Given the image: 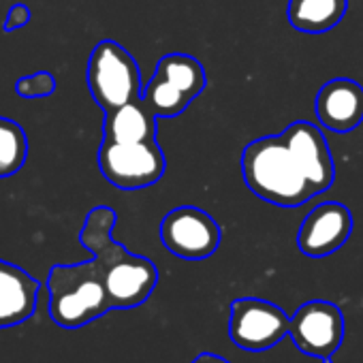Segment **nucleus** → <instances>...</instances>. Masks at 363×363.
<instances>
[{"instance_id": "obj_1", "label": "nucleus", "mask_w": 363, "mask_h": 363, "mask_svg": "<svg viewBox=\"0 0 363 363\" xmlns=\"http://www.w3.org/2000/svg\"><path fill=\"white\" fill-rule=\"evenodd\" d=\"M116 220L118 216L111 208H94L86 216L79 242L92 252L113 310H130L147 301L158 284V269L150 259L128 252L113 240Z\"/></svg>"}, {"instance_id": "obj_2", "label": "nucleus", "mask_w": 363, "mask_h": 363, "mask_svg": "<svg viewBox=\"0 0 363 363\" xmlns=\"http://www.w3.org/2000/svg\"><path fill=\"white\" fill-rule=\"evenodd\" d=\"M242 175L252 195L278 208H299L316 197L282 135L250 141L242 152Z\"/></svg>"}, {"instance_id": "obj_3", "label": "nucleus", "mask_w": 363, "mask_h": 363, "mask_svg": "<svg viewBox=\"0 0 363 363\" xmlns=\"http://www.w3.org/2000/svg\"><path fill=\"white\" fill-rule=\"evenodd\" d=\"M50 314L65 329H79L113 310L96 261L54 265L48 276Z\"/></svg>"}, {"instance_id": "obj_4", "label": "nucleus", "mask_w": 363, "mask_h": 363, "mask_svg": "<svg viewBox=\"0 0 363 363\" xmlns=\"http://www.w3.org/2000/svg\"><path fill=\"white\" fill-rule=\"evenodd\" d=\"M86 79L92 99L105 113L141 99L143 94L139 65L128 50L111 39L96 43L92 50Z\"/></svg>"}, {"instance_id": "obj_5", "label": "nucleus", "mask_w": 363, "mask_h": 363, "mask_svg": "<svg viewBox=\"0 0 363 363\" xmlns=\"http://www.w3.org/2000/svg\"><path fill=\"white\" fill-rule=\"evenodd\" d=\"M99 169L103 177L122 191L152 186L164 175L167 160L158 141H111L99 147Z\"/></svg>"}, {"instance_id": "obj_6", "label": "nucleus", "mask_w": 363, "mask_h": 363, "mask_svg": "<svg viewBox=\"0 0 363 363\" xmlns=\"http://www.w3.org/2000/svg\"><path fill=\"white\" fill-rule=\"evenodd\" d=\"M162 246L184 261L210 259L223 240L220 225L201 208L179 206L164 214L160 223Z\"/></svg>"}, {"instance_id": "obj_7", "label": "nucleus", "mask_w": 363, "mask_h": 363, "mask_svg": "<svg viewBox=\"0 0 363 363\" xmlns=\"http://www.w3.org/2000/svg\"><path fill=\"white\" fill-rule=\"evenodd\" d=\"M289 329L291 316L267 299L240 297L231 303L229 335L244 350H267L289 337Z\"/></svg>"}, {"instance_id": "obj_8", "label": "nucleus", "mask_w": 363, "mask_h": 363, "mask_svg": "<svg viewBox=\"0 0 363 363\" xmlns=\"http://www.w3.org/2000/svg\"><path fill=\"white\" fill-rule=\"evenodd\" d=\"M346 331L342 310L325 299H312L297 308L291 318L289 337L299 348V352L318 359L320 363H331L333 354L342 346Z\"/></svg>"}, {"instance_id": "obj_9", "label": "nucleus", "mask_w": 363, "mask_h": 363, "mask_svg": "<svg viewBox=\"0 0 363 363\" xmlns=\"http://www.w3.org/2000/svg\"><path fill=\"white\" fill-rule=\"evenodd\" d=\"M280 135L314 193L323 195L325 191H329L335 179V164L323 130L312 122L297 120Z\"/></svg>"}, {"instance_id": "obj_10", "label": "nucleus", "mask_w": 363, "mask_h": 363, "mask_svg": "<svg viewBox=\"0 0 363 363\" xmlns=\"http://www.w3.org/2000/svg\"><path fill=\"white\" fill-rule=\"evenodd\" d=\"M352 233V214L344 203L325 201L310 210L303 218L297 246L306 257L323 259L337 252Z\"/></svg>"}, {"instance_id": "obj_11", "label": "nucleus", "mask_w": 363, "mask_h": 363, "mask_svg": "<svg viewBox=\"0 0 363 363\" xmlns=\"http://www.w3.org/2000/svg\"><path fill=\"white\" fill-rule=\"evenodd\" d=\"M314 109L327 130L350 133L363 122V86L348 77H335L318 90Z\"/></svg>"}, {"instance_id": "obj_12", "label": "nucleus", "mask_w": 363, "mask_h": 363, "mask_svg": "<svg viewBox=\"0 0 363 363\" xmlns=\"http://www.w3.org/2000/svg\"><path fill=\"white\" fill-rule=\"evenodd\" d=\"M39 291L37 278L0 259V329L28 320L37 310Z\"/></svg>"}, {"instance_id": "obj_13", "label": "nucleus", "mask_w": 363, "mask_h": 363, "mask_svg": "<svg viewBox=\"0 0 363 363\" xmlns=\"http://www.w3.org/2000/svg\"><path fill=\"white\" fill-rule=\"evenodd\" d=\"M156 135H158V116L145 105L143 99H135L105 113L103 139L156 141Z\"/></svg>"}, {"instance_id": "obj_14", "label": "nucleus", "mask_w": 363, "mask_h": 363, "mask_svg": "<svg viewBox=\"0 0 363 363\" xmlns=\"http://www.w3.org/2000/svg\"><path fill=\"white\" fill-rule=\"evenodd\" d=\"M348 11V0H289V24L308 35H320L335 28Z\"/></svg>"}, {"instance_id": "obj_15", "label": "nucleus", "mask_w": 363, "mask_h": 363, "mask_svg": "<svg viewBox=\"0 0 363 363\" xmlns=\"http://www.w3.org/2000/svg\"><path fill=\"white\" fill-rule=\"evenodd\" d=\"M167 82H171L175 88H179L184 94H189L193 101L206 90L208 77L203 65L189 54H167L158 60L156 71Z\"/></svg>"}, {"instance_id": "obj_16", "label": "nucleus", "mask_w": 363, "mask_h": 363, "mask_svg": "<svg viewBox=\"0 0 363 363\" xmlns=\"http://www.w3.org/2000/svg\"><path fill=\"white\" fill-rule=\"evenodd\" d=\"M141 99L158 118H175L179 113H184L186 107L193 103V99L189 94H184L179 88H175L171 82H167L158 73L152 75V79L143 88Z\"/></svg>"}, {"instance_id": "obj_17", "label": "nucleus", "mask_w": 363, "mask_h": 363, "mask_svg": "<svg viewBox=\"0 0 363 363\" xmlns=\"http://www.w3.org/2000/svg\"><path fill=\"white\" fill-rule=\"evenodd\" d=\"M28 156V139L24 128L9 118L0 116V177L16 175Z\"/></svg>"}, {"instance_id": "obj_18", "label": "nucleus", "mask_w": 363, "mask_h": 363, "mask_svg": "<svg viewBox=\"0 0 363 363\" xmlns=\"http://www.w3.org/2000/svg\"><path fill=\"white\" fill-rule=\"evenodd\" d=\"M54 90H56V77L48 71L26 75L16 82V92L22 99H43L54 94Z\"/></svg>"}, {"instance_id": "obj_19", "label": "nucleus", "mask_w": 363, "mask_h": 363, "mask_svg": "<svg viewBox=\"0 0 363 363\" xmlns=\"http://www.w3.org/2000/svg\"><path fill=\"white\" fill-rule=\"evenodd\" d=\"M33 20V11L26 7V5H13L9 11H7V18H5V30L11 33V30H18V28H24L28 26Z\"/></svg>"}, {"instance_id": "obj_20", "label": "nucleus", "mask_w": 363, "mask_h": 363, "mask_svg": "<svg viewBox=\"0 0 363 363\" xmlns=\"http://www.w3.org/2000/svg\"><path fill=\"white\" fill-rule=\"evenodd\" d=\"M191 363H231V361H227L225 357H218V354H214V352H201V354H197Z\"/></svg>"}]
</instances>
